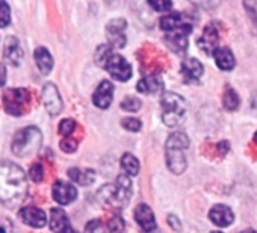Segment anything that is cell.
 Returning <instances> with one entry per match:
<instances>
[{
	"label": "cell",
	"mask_w": 257,
	"mask_h": 233,
	"mask_svg": "<svg viewBox=\"0 0 257 233\" xmlns=\"http://www.w3.org/2000/svg\"><path fill=\"white\" fill-rule=\"evenodd\" d=\"M28 179L22 167L14 162H0V201L8 207H16L28 195Z\"/></svg>",
	"instance_id": "obj_1"
},
{
	"label": "cell",
	"mask_w": 257,
	"mask_h": 233,
	"mask_svg": "<svg viewBox=\"0 0 257 233\" xmlns=\"http://www.w3.org/2000/svg\"><path fill=\"white\" fill-rule=\"evenodd\" d=\"M131 195H132V182L127 174H121L116 177L115 185H104L98 191L97 197L103 204L121 209L128 203Z\"/></svg>",
	"instance_id": "obj_2"
},
{
	"label": "cell",
	"mask_w": 257,
	"mask_h": 233,
	"mask_svg": "<svg viewBox=\"0 0 257 233\" xmlns=\"http://www.w3.org/2000/svg\"><path fill=\"white\" fill-rule=\"evenodd\" d=\"M43 144V134L35 126L22 129L13 140V153L20 158L34 156Z\"/></svg>",
	"instance_id": "obj_3"
},
{
	"label": "cell",
	"mask_w": 257,
	"mask_h": 233,
	"mask_svg": "<svg viewBox=\"0 0 257 233\" xmlns=\"http://www.w3.org/2000/svg\"><path fill=\"white\" fill-rule=\"evenodd\" d=\"M161 104L164 109L162 122L170 128L179 126L186 113V103L183 97H180L176 92H165L161 98Z\"/></svg>",
	"instance_id": "obj_4"
},
{
	"label": "cell",
	"mask_w": 257,
	"mask_h": 233,
	"mask_svg": "<svg viewBox=\"0 0 257 233\" xmlns=\"http://www.w3.org/2000/svg\"><path fill=\"white\" fill-rule=\"evenodd\" d=\"M31 103V94L23 88H13L4 92V104L8 113L23 115Z\"/></svg>",
	"instance_id": "obj_5"
},
{
	"label": "cell",
	"mask_w": 257,
	"mask_h": 233,
	"mask_svg": "<svg viewBox=\"0 0 257 233\" xmlns=\"http://www.w3.org/2000/svg\"><path fill=\"white\" fill-rule=\"evenodd\" d=\"M103 68H106L109 71V74L119 82H127L132 77V65L127 62L125 58H122L118 53H110L109 58L106 59Z\"/></svg>",
	"instance_id": "obj_6"
},
{
	"label": "cell",
	"mask_w": 257,
	"mask_h": 233,
	"mask_svg": "<svg viewBox=\"0 0 257 233\" xmlns=\"http://www.w3.org/2000/svg\"><path fill=\"white\" fill-rule=\"evenodd\" d=\"M127 28V22L124 19L110 20L106 26V34L109 38V46L112 49H122L127 43L124 31Z\"/></svg>",
	"instance_id": "obj_7"
},
{
	"label": "cell",
	"mask_w": 257,
	"mask_h": 233,
	"mask_svg": "<svg viewBox=\"0 0 257 233\" xmlns=\"http://www.w3.org/2000/svg\"><path fill=\"white\" fill-rule=\"evenodd\" d=\"M43 103L50 115H58L62 110V98L58 88L53 83H46L43 88Z\"/></svg>",
	"instance_id": "obj_8"
},
{
	"label": "cell",
	"mask_w": 257,
	"mask_h": 233,
	"mask_svg": "<svg viewBox=\"0 0 257 233\" xmlns=\"http://www.w3.org/2000/svg\"><path fill=\"white\" fill-rule=\"evenodd\" d=\"M52 192H53V198L56 200V203L62 206L70 204L77 198V189L74 188V185L64 182V180H56L53 183Z\"/></svg>",
	"instance_id": "obj_9"
},
{
	"label": "cell",
	"mask_w": 257,
	"mask_h": 233,
	"mask_svg": "<svg viewBox=\"0 0 257 233\" xmlns=\"http://www.w3.org/2000/svg\"><path fill=\"white\" fill-rule=\"evenodd\" d=\"M135 219L140 224V227L143 228V231L146 233H152L158 228V222L155 218V213L152 210V207L146 203H141L137 206L135 209Z\"/></svg>",
	"instance_id": "obj_10"
},
{
	"label": "cell",
	"mask_w": 257,
	"mask_h": 233,
	"mask_svg": "<svg viewBox=\"0 0 257 233\" xmlns=\"http://www.w3.org/2000/svg\"><path fill=\"white\" fill-rule=\"evenodd\" d=\"M19 216L22 218V221L31 227H35V228H41L46 225L47 222V216H46V212L40 207H35V206H28V207H22L19 210Z\"/></svg>",
	"instance_id": "obj_11"
},
{
	"label": "cell",
	"mask_w": 257,
	"mask_h": 233,
	"mask_svg": "<svg viewBox=\"0 0 257 233\" xmlns=\"http://www.w3.org/2000/svg\"><path fill=\"white\" fill-rule=\"evenodd\" d=\"M218 41H219V31L216 23H210L206 29L203 37L198 40V46L201 50L207 55H213V52L218 49Z\"/></svg>",
	"instance_id": "obj_12"
},
{
	"label": "cell",
	"mask_w": 257,
	"mask_h": 233,
	"mask_svg": "<svg viewBox=\"0 0 257 233\" xmlns=\"http://www.w3.org/2000/svg\"><path fill=\"white\" fill-rule=\"evenodd\" d=\"M192 31V26H186L180 31H176V32H171V34H167L165 37V41L167 44L179 55L185 53L186 52V47H188V35L191 34Z\"/></svg>",
	"instance_id": "obj_13"
},
{
	"label": "cell",
	"mask_w": 257,
	"mask_h": 233,
	"mask_svg": "<svg viewBox=\"0 0 257 233\" xmlns=\"http://www.w3.org/2000/svg\"><path fill=\"white\" fill-rule=\"evenodd\" d=\"M112 95H113V85L109 80H101L92 95V103L98 109H107L112 103Z\"/></svg>",
	"instance_id": "obj_14"
},
{
	"label": "cell",
	"mask_w": 257,
	"mask_h": 233,
	"mask_svg": "<svg viewBox=\"0 0 257 233\" xmlns=\"http://www.w3.org/2000/svg\"><path fill=\"white\" fill-rule=\"evenodd\" d=\"M209 218L218 227H228L233 222L234 215H233V210L228 206H225V204H215L210 209V212H209Z\"/></svg>",
	"instance_id": "obj_15"
},
{
	"label": "cell",
	"mask_w": 257,
	"mask_h": 233,
	"mask_svg": "<svg viewBox=\"0 0 257 233\" xmlns=\"http://www.w3.org/2000/svg\"><path fill=\"white\" fill-rule=\"evenodd\" d=\"M4 56H5V61L10 62L11 65H14V67L20 65V62L23 59V49L20 46V41L16 37L11 35V37L7 38Z\"/></svg>",
	"instance_id": "obj_16"
},
{
	"label": "cell",
	"mask_w": 257,
	"mask_h": 233,
	"mask_svg": "<svg viewBox=\"0 0 257 233\" xmlns=\"http://www.w3.org/2000/svg\"><path fill=\"white\" fill-rule=\"evenodd\" d=\"M167 165L171 173L174 174H182L186 170V156L183 150L177 149H167Z\"/></svg>",
	"instance_id": "obj_17"
},
{
	"label": "cell",
	"mask_w": 257,
	"mask_h": 233,
	"mask_svg": "<svg viewBox=\"0 0 257 233\" xmlns=\"http://www.w3.org/2000/svg\"><path fill=\"white\" fill-rule=\"evenodd\" d=\"M50 228L55 233H65L71 228L70 219L61 207H53L50 210Z\"/></svg>",
	"instance_id": "obj_18"
},
{
	"label": "cell",
	"mask_w": 257,
	"mask_h": 233,
	"mask_svg": "<svg viewBox=\"0 0 257 233\" xmlns=\"http://www.w3.org/2000/svg\"><path fill=\"white\" fill-rule=\"evenodd\" d=\"M182 73L186 82H197L203 76V64L195 58H188L182 62Z\"/></svg>",
	"instance_id": "obj_19"
},
{
	"label": "cell",
	"mask_w": 257,
	"mask_h": 233,
	"mask_svg": "<svg viewBox=\"0 0 257 233\" xmlns=\"http://www.w3.org/2000/svg\"><path fill=\"white\" fill-rule=\"evenodd\" d=\"M137 88L143 94H156L164 88V82H162L161 76L158 73H155V74H149V76L143 77L138 82Z\"/></svg>",
	"instance_id": "obj_20"
},
{
	"label": "cell",
	"mask_w": 257,
	"mask_h": 233,
	"mask_svg": "<svg viewBox=\"0 0 257 233\" xmlns=\"http://www.w3.org/2000/svg\"><path fill=\"white\" fill-rule=\"evenodd\" d=\"M186 26H191V25L185 22V19L180 13H173V14H168L161 19V29L165 31L167 34L180 31Z\"/></svg>",
	"instance_id": "obj_21"
},
{
	"label": "cell",
	"mask_w": 257,
	"mask_h": 233,
	"mask_svg": "<svg viewBox=\"0 0 257 233\" xmlns=\"http://www.w3.org/2000/svg\"><path fill=\"white\" fill-rule=\"evenodd\" d=\"M213 58L216 65L224 70V71H230L234 68V56L231 53V50L228 47H218L213 52Z\"/></svg>",
	"instance_id": "obj_22"
},
{
	"label": "cell",
	"mask_w": 257,
	"mask_h": 233,
	"mask_svg": "<svg viewBox=\"0 0 257 233\" xmlns=\"http://www.w3.org/2000/svg\"><path fill=\"white\" fill-rule=\"evenodd\" d=\"M34 55H35V61H37L40 71L43 74H49L53 68V58H52L50 52L46 47H38Z\"/></svg>",
	"instance_id": "obj_23"
},
{
	"label": "cell",
	"mask_w": 257,
	"mask_h": 233,
	"mask_svg": "<svg viewBox=\"0 0 257 233\" xmlns=\"http://www.w3.org/2000/svg\"><path fill=\"white\" fill-rule=\"evenodd\" d=\"M68 177L73 180V182H76V183H79V185H82V186H86V185H91L92 182H94V179H95V173H94V170H80V168H70L68 170Z\"/></svg>",
	"instance_id": "obj_24"
},
{
	"label": "cell",
	"mask_w": 257,
	"mask_h": 233,
	"mask_svg": "<svg viewBox=\"0 0 257 233\" xmlns=\"http://www.w3.org/2000/svg\"><path fill=\"white\" fill-rule=\"evenodd\" d=\"M121 168L127 176H137L140 173V161L132 153H124L121 158Z\"/></svg>",
	"instance_id": "obj_25"
},
{
	"label": "cell",
	"mask_w": 257,
	"mask_h": 233,
	"mask_svg": "<svg viewBox=\"0 0 257 233\" xmlns=\"http://www.w3.org/2000/svg\"><path fill=\"white\" fill-rule=\"evenodd\" d=\"M189 147V138L183 132L171 134L167 140V149H177V150H186Z\"/></svg>",
	"instance_id": "obj_26"
},
{
	"label": "cell",
	"mask_w": 257,
	"mask_h": 233,
	"mask_svg": "<svg viewBox=\"0 0 257 233\" xmlns=\"http://www.w3.org/2000/svg\"><path fill=\"white\" fill-rule=\"evenodd\" d=\"M239 103H240V100H239L237 92H236L233 88L227 86L225 91H224V97H222V104H224V107H225L227 110H236V109L239 107Z\"/></svg>",
	"instance_id": "obj_27"
},
{
	"label": "cell",
	"mask_w": 257,
	"mask_h": 233,
	"mask_svg": "<svg viewBox=\"0 0 257 233\" xmlns=\"http://www.w3.org/2000/svg\"><path fill=\"white\" fill-rule=\"evenodd\" d=\"M121 109L124 110H128V112H138L143 106L141 100L138 97H125L122 101H121Z\"/></svg>",
	"instance_id": "obj_28"
},
{
	"label": "cell",
	"mask_w": 257,
	"mask_h": 233,
	"mask_svg": "<svg viewBox=\"0 0 257 233\" xmlns=\"http://www.w3.org/2000/svg\"><path fill=\"white\" fill-rule=\"evenodd\" d=\"M11 23V10L7 2H0V28H7Z\"/></svg>",
	"instance_id": "obj_29"
},
{
	"label": "cell",
	"mask_w": 257,
	"mask_h": 233,
	"mask_svg": "<svg viewBox=\"0 0 257 233\" xmlns=\"http://www.w3.org/2000/svg\"><path fill=\"white\" fill-rule=\"evenodd\" d=\"M74 129H76V122L71 120V119H65L59 125V134L64 135V137H67V138L71 137V134L74 132Z\"/></svg>",
	"instance_id": "obj_30"
},
{
	"label": "cell",
	"mask_w": 257,
	"mask_h": 233,
	"mask_svg": "<svg viewBox=\"0 0 257 233\" xmlns=\"http://www.w3.org/2000/svg\"><path fill=\"white\" fill-rule=\"evenodd\" d=\"M121 126L128 132H140L143 128V125L138 119H124L121 122Z\"/></svg>",
	"instance_id": "obj_31"
},
{
	"label": "cell",
	"mask_w": 257,
	"mask_h": 233,
	"mask_svg": "<svg viewBox=\"0 0 257 233\" xmlns=\"http://www.w3.org/2000/svg\"><path fill=\"white\" fill-rule=\"evenodd\" d=\"M29 176H31V179L35 182V183H40L43 179H44V167L41 165V164H34L32 167H31V170H29Z\"/></svg>",
	"instance_id": "obj_32"
},
{
	"label": "cell",
	"mask_w": 257,
	"mask_h": 233,
	"mask_svg": "<svg viewBox=\"0 0 257 233\" xmlns=\"http://www.w3.org/2000/svg\"><path fill=\"white\" fill-rule=\"evenodd\" d=\"M85 230H86V233H109L107 228L104 227V224H103L101 221H98V219L89 221V222L86 224Z\"/></svg>",
	"instance_id": "obj_33"
},
{
	"label": "cell",
	"mask_w": 257,
	"mask_h": 233,
	"mask_svg": "<svg viewBox=\"0 0 257 233\" xmlns=\"http://www.w3.org/2000/svg\"><path fill=\"white\" fill-rule=\"evenodd\" d=\"M124 228V221L119 215H115L109 219V230L113 233H118Z\"/></svg>",
	"instance_id": "obj_34"
},
{
	"label": "cell",
	"mask_w": 257,
	"mask_h": 233,
	"mask_svg": "<svg viewBox=\"0 0 257 233\" xmlns=\"http://www.w3.org/2000/svg\"><path fill=\"white\" fill-rule=\"evenodd\" d=\"M61 150L65 152V153H73L77 150V143L71 138H65L61 141Z\"/></svg>",
	"instance_id": "obj_35"
},
{
	"label": "cell",
	"mask_w": 257,
	"mask_h": 233,
	"mask_svg": "<svg viewBox=\"0 0 257 233\" xmlns=\"http://www.w3.org/2000/svg\"><path fill=\"white\" fill-rule=\"evenodd\" d=\"M149 5L155 8V11H159V13H167L173 8L171 2H149Z\"/></svg>",
	"instance_id": "obj_36"
},
{
	"label": "cell",
	"mask_w": 257,
	"mask_h": 233,
	"mask_svg": "<svg viewBox=\"0 0 257 233\" xmlns=\"http://www.w3.org/2000/svg\"><path fill=\"white\" fill-rule=\"evenodd\" d=\"M243 7L246 8L248 14L252 17L254 23H257V2H245Z\"/></svg>",
	"instance_id": "obj_37"
},
{
	"label": "cell",
	"mask_w": 257,
	"mask_h": 233,
	"mask_svg": "<svg viewBox=\"0 0 257 233\" xmlns=\"http://www.w3.org/2000/svg\"><path fill=\"white\" fill-rule=\"evenodd\" d=\"M168 224H170L176 231H180V228H182V222H180V219H179L176 215H168Z\"/></svg>",
	"instance_id": "obj_38"
},
{
	"label": "cell",
	"mask_w": 257,
	"mask_h": 233,
	"mask_svg": "<svg viewBox=\"0 0 257 233\" xmlns=\"http://www.w3.org/2000/svg\"><path fill=\"white\" fill-rule=\"evenodd\" d=\"M7 83V67L5 64H0V86Z\"/></svg>",
	"instance_id": "obj_39"
},
{
	"label": "cell",
	"mask_w": 257,
	"mask_h": 233,
	"mask_svg": "<svg viewBox=\"0 0 257 233\" xmlns=\"http://www.w3.org/2000/svg\"><path fill=\"white\" fill-rule=\"evenodd\" d=\"M216 146H218V152H221V155H225V153L228 152V149H230V147H228V143H227V141L218 143Z\"/></svg>",
	"instance_id": "obj_40"
},
{
	"label": "cell",
	"mask_w": 257,
	"mask_h": 233,
	"mask_svg": "<svg viewBox=\"0 0 257 233\" xmlns=\"http://www.w3.org/2000/svg\"><path fill=\"white\" fill-rule=\"evenodd\" d=\"M240 233H257V231L252 230V228H246V230H243V231H240Z\"/></svg>",
	"instance_id": "obj_41"
},
{
	"label": "cell",
	"mask_w": 257,
	"mask_h": 233,
	"mask_svg": "<svg viewBox=\"0 0 257 233\" xmlns=\"http://www.w3.org/2000/svg\"><path fill=\"white\" fill-rule=\"evenodd\" d=\"M65 233H79V231H76V230H74V228L71 227V228H70V230H67Z\"/></svg>",
	"instance_id": "obj_42"
},
{
	"label": "cell",
	"mask_w": 257,
	"mask_h": 233,
	"mask_svg": "<svg viewBox=\"0 0 257 233\" xmlns=\"http://www.w3.org/2000/svg\"><path fill=\"white\" fill-rule=\"evenodd\" d=\"M254 141L257 143V132H255V135H254Z\"/></svg>",
	"instance_id": "obj_43"
},
{
	"label": "cell",
	"mask_w": 257,
	"mask_h": 233,
	"mask_svg": "<svg viewBox=\"0 0 257 233\" xmlns=\"http://www.w3.org/2000/svg\"><path fill=\"white\" fill-rule=\"evenodd\" d=\"M212 233H222V231H212Z\"/></svg>",
	"instance_id": "obj_44"
}]
</instances>
